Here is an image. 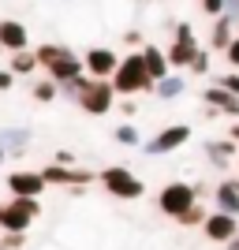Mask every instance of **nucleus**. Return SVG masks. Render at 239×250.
Segmentation results:
<instances>
[{"label": "nucleus", "instance_id": "nucleus-39", "mask_svg": "<svg viewBox=\"0 0 239 250\" xmlns=\"http://www.w3.org/2000/svg\"><path fill=\"white\" fill-rule=\"evenodd\" d=\"M236 34H239V22H236Z\"/></svg>", "mask_w": 239, "mask_h": 250}, {"label": "nucleus", "instance_id": "nucleus-34", "mask_svg": "<svg viewBox=\"0 0 239 250\" xmlns=\"http://www.w3.org/2000/svg\"><path fill=\"white\" fill-rule=\"evenodd\" d=\"M124 45H131V52H138L146 42H142V34H138V30H127V34H124Z\"/></svg>", "mask_w": 239, "mask_h": 250}, {"label": "nucleus", "instance_id": "nucleus-4", "mask_svg": "<svg viewBox=\"0 0 239 250\" xmlns=\"http://www.w3.org/2000/svg\"><path fill=\"white\" fill-rule=\"evenodd\" d=\"M116 101H120V94H116L112 79H90V75H86L83 94L75 97V104H79L86 116H109L116 108Z\"/></svg>", "mask_w": 239, "mask_h": 250}, {"label": "nucleus", "instance_id": "nucleus-11", "mask_svg": "<svg viewBox=\"0 0 239 250\" xmlns=\"http://www.w3.org/2000/svg\"><path fill=\"white\" fill-rule=\"evenodd\" d=\"M8 190H11V198H42L45 194V176L38 172V168H15V172H8Z\"/></svg>", "mask_w": 239, "mask_h": 250}, {"label": "nucleus", "instance_id": "nucleus-33", "mask_svg": "<svg viewBox=\"0 0 239 250\" xmlns=\"http://www.w3.org/2000/svg\"><path fill=\"white\" fill-rule=\"evenodd\" d=\"M8 90H15V75L8 67H0V94H8Z\"/></svg>", "mask_w": 239, "mask_h": 250}, {"label": "nucleus", "instance_id": "nucleus-17", "mask_svg": "<svg viewBox=\"0 0 239 250\" xmlns=\"http://www.w3.org/2000/svg\"><path fill=\"white\" fill-rule=\"evenodd\" d=\"M0 146L8 149L11 161H22L26 149H30V131H26V127H4V131H0Z\"/></svg>", "mask_w": 239, "mask_h": 250}, {"label": "nucleus", "instance_id": "nucleus-30", "mask_svg": "<svg viewBox=\"0 0 239 250\" xmlns=\"http://www.w3.org/2000/svg\"><path fill=\"white\" fill-rule=\"evenodd\" d=\"M224 63H228L232 71H239V34H236V42L224 49Z\"/></svg>", "mask_w": 239, "mask_h": 250}, {"label": "nucleus", "instance_id": "nucleus-31", "mask_svg": "<svg viewBox=\"0 0 239 250\" xmlns=\"http://www.w3.org/2000/svg\"><path fill=\"white\" fill-rule=\"evenodd\" d=\"M116 108L124 112V120H135V116H138V104H135V97H120V101H116Z\"/></svg>", "mask_w": 239, "mask_h": 250}, {"label": "nucleus", "instance_id": "nucleus-19", "mask_svg": "<svg viewBox=\"0 0 239 250\" xmlns=\"http://www.w3.org/2000/svg\"><path fill=\"white\" fill-rule=\"evenodd\" d=\"M213 209H220V213H232V217H239V190L232 187V179L224 176L213 187Z\"/></svg>", "mask_w": 239, "mask_h": 250}, {"label": "nucleus", "instance_id": "nucleus-5", "mask_svg": "<svg viewBox=\"0 0 239 250\" xmlns=\"http://www.w3.org/2000/svg\"><path fill=\"white\" fill-rule=\"evenodd\" d=\"M42 217V198H8L0 202V228L4 231H30V224Z\"/></svg>", "mask_w": 239, "mask_h": 250}, {"label": "nucleus", "instance_id": "nucleus-22", "mask_svg": "<svg viewBox=\"0 0 239 250\" xmlns=\"http://www.w3.org/2000/svg\"><path fill=\"white\" fill-rule=\"evenodd\" d=\"M112 138L120 142V146H127V149H142V142H146V138H142V131L135 127V120H124V124H120V127L112 131Z\"/></svg>", "mask_w": 239, "mask_h": 250}, {"label": "nucleus", "instance_id": "nucleus-41", "mask_svg": "<svg viewBox=\"0 0 239 250\" xmlns=\"http://www.w3.org/2000/svg\"><path fill=\"white\" fill-rule=\"evenodd\" d=\"M0 231H4V228H0Z\"/></svg>", "mask_w": 239, "mask_h": 250}, {"label": "nucleus", "instance_id": "nucleus-23", "mask_svg": "<svg viewBox=\"0 0 239 250\" xmlns=\"http://www.w3.org/2000/svg\"><path fill=\"white\" fill-rule=\"evenodd\" d=\"M30 97H34L38 104H52L56 97H60V86L52 83L49 75H45V79H34V86H30Z\"/></svg>", "mask_w": 239, "mask_h": 250}, {"label": "nucleus", "instance_id": "nucleus-32", "mask_svg": "<svg viewBox=\"0 0 239 250\" xmlns=\"http://www.w3.org/2000/svg\"><path fill=\"white\" fill-rule=\"evenodd\" d=\"M228 22H239V0H224V11H220Z\"/></svg>", "mask_w": 239, "mask_h": 250}, {"label": "nucleus", "instance_id": "nucleus-38", "mask_svg": "<svg viewBox=\"0 0 239 250\" xmlns=\"http://www.w3.org/2000/svg\"><path fill=\"white\" fill-rule=\"evenodd\" d=\"M8 161H11V157H8V149L0 146V165H8Z\"/></svg>", "mask_w": 239, "mask_h": 250}, {"label": "nucleus", "instance_id": "nucleus-13", "mask_svg": "<svg viewBox=\"0 0 239 250\" xmlns=\"http://www.w3.org/2000/svg\"><path fill=\"white\" fill-rule=\"evenodd\" d=\"M202 231H206V239H209V243H220V247H224L228 239H236V235H239V217L213 209V213L206 217V224H202Z\"/></svg>", "mask_w": 239, "mask_h": 250}, {"label": "nucleus", "instance_id": "nucleus-8", "mask_svg": "<svg viewBox=\"0 0 239 250\" xmlns=\"http://www.w3.org/2000/svg\"><path fill=\"white\" fill-rule=\"evenodd\" d=\"M191 135H195V127H191V124H168V127H161L153 138H146V142H142V153L146 157H168V153H176V149L187 146Z\"/></svg>", "mask_w": 239, "mask_h": 250}, {"label": "nucleus", "instance_id": "nucleus-15", "mask_svg": "<svg viewBox=\"0 0 239 250\" xmlns=\"http://www.w3.org/2000/svg\"><path fill=\"white\" fill-rule=\"evenodd\" d=\"M202 104H209V112H224V116H232V120H239V97L228 94V90L217 86V83H209L206 90H202Z\"/></svg>", "mask_w": 239, "mask_h": 250}, {"label": "nucleus", "instance_id": "nucleus-29", "mask_svg": "<svg viewBox=\"0 0 239 250\" xmlns=\"http://www.w3.org/2000/svg\"><path fill=\"white\" fill-rule=\"evenodd\" d=\"M202 4V15H209V19H220V11H224V0H198Z\"/></svg>", "mask_w": 239, "mask_h": 250}, {"label": "nucleus", "instance_id": "nucleus-20", "mask_svg": "<svg viewBox=\"0 0 239 250\" xmlns=\"http://www.w3.org/2000/svg\"><path fill=\"white\" fill-rule=\"evenodd\" d=\"M153 94L161 97V101H179V97L187 94V75H168V79H161V83L153 86Z\"/></svg>", "mask_w": 239, "mask_h": 250}, {"label": "nucleus", "instance_id": "nucleus-35", "mask_svg": "<svg viewBox=\"0 0 239 250\" xmlns=\"http://www.w3.org/2000/svg\"><path fill=\"white\" fill-rule=\"evenodd\" d=\"M56 165H71L75 168V153L71 149H56Z\"/></svg>", "mask_w": 239, "mask_h": 250}, {"label": "nucleus", "instance_id": "nucleus-7", "mask_svg": "<svg viewBox=\"0 0 239 250\" xmlns=\"http://www.w3.org/2000/svg\"><path fill=\"white\" fill-rule=\"evenodd\" d=\"M198 34H195V26L191 22H176L172 26V42H168V63H172V71H187L191 67V60L198 56Z\"/></svg>", "mask_w": 239, "mask_h": 250}, {"label": "nucleus", "instance_id": "nucleus-1", "mask_svg": "<svg viewBox=\"0 0 239 250\" xmlns=\"http://www.w3.org/2000/svg\"><path fill=\"white\" fill-rule=\"evenodd\" d=\"M38 52V63L45 67L56 86L64 83H75L79 75H86V63H83V52H75L71 45H60V42H45V45H34Z\"/></svg>", "mask_w": 239, "mask_h": 250}, {"label": "nucleus", "instance_id": "nucleus-18", "mask_svg": "<svg viewBox=\"0 0 239 250\" xmlns=\"http://www.w3.org/2000/svg\"><path fill=\"white\" fill-rule=\"evenodd\" d=\"M232 42H236V22H228L224 15H220V19H213V26H209V45H206V49L224 56V49H228Z\"/></svg>", "mask_w": 239, "mask_h": 250}, {"label": "nucleus", "instance_id": "nucleus-3", "mask_svg": "<svg viewBox=\"0 0 239 250\" xmlns=\"http://www.w3.org/2000/svg\"><path fill=\"white\" fill-rule=\"evenodd\" d=\"M97 183L105 187V194H112V198L120 202H138L146 194V183L131 172L127 165H109L97 172Z\"/></svg>", "mask_w": 239, "mask_h": 250}, {"label": "nucleus", "instance_id": "nucleus-12", "mask_svg": "<svg viewBox=\"0 0 239 250\" xmlns=\"http://www.w3.org/2000/svg\"><path fill=\"white\" fill-rule=\"evenodd\" d=\"M0 49L8 52V56L11 52H22V49H34L26 22H19L15 15H4V19H0Z\"/></svg>", "mask_w": 239, "mask_h": 250}, {"label": "nucleus", "instance_id": "nucleus-9", "mask_svg": "<svg viewBox=\"0 0 239 250\" xmlns=\"http://www.w3.org/2000/svg\"><path fill=\"white\" fill-rule=\"evenodd\" d=\"M38 172H42L45 176V183H49V187H67V190H75V187H90V183H94V172H90V168H83V165H56V161H52V165H45V168H38Z\"/></svg>", "mask_w": 239, "mask_h": 250}, {"label": "nucleus", "instance_id": "nucleus-10", "mask_svg": "<svg viewBox=\"0 0 239 250\" xmlns=\"http://www.w3.org/2000/svg\"><path fill=\"white\" fill-rule=\"evenodd\" d=\"M120 60H124V56H120L112 45H90V49L83 52V63H86V75H90V79H112Z\"/></svg>", "mask_w": 239, "mask_h": 250}, {"label": "nucleus", "instance_id": "nucleus-16", "mask_svg": "<svg viewBox=\"0 0 239 250\" xmlns=\"http://www.w3.org/2000/svg\"><path fill=\"white\" fill-rule=\"evenodd\" d=\"M142 60H146V71H150V79L153 83H161V79H168L172 75V63H168V52L161 49V45H142Z\"/></svg>", "mask_w": 239, "mask_h": 250}, {"label": "nucleus", "instance_id": "nucleus-6", "mask_svg": "<svg viewBox=\"0 0 239 250\" xmlns=\"http://www.w3.org/2000/svg\"><path fill=\"white\" fill-rule=\"evenodd\" d=\"M198 183H183V179H172V183H165V187L157 190V209L165 213V217L176 220L179 213H187L191 206L198 202Z\"/></svg>", "mask_w": 239, "mask_h": 250}, {"label": "nucleus", "instance_id": "nucleus-24", "mask_svg": "<svg viewBox=\"0 0 239 250\" xmlns=\"http://www.w3.org/2000/svg\"><path fill=\"white\" fill-rule=\"evenodd\" d=\"M206 217H209V209L202 206V202H195L187 213H179V217H176V224H179V228H202V224H206Z\"/></svg>", "mask_w": 239, "mask_h": 250}, {"label": "nucleus", "instance_id": "nucleus-28", "mask_svg": "<svg viewBox=\"0 0 239 250\" xmlns=\"http://www.w3.org/2000/svg\"><path fill=\"white\" fill-rule=\"evenodd\" d=\"M213 83H217V86H224V90H228V94H236V97H239V71H228V75H217V79H213Z\"/></svg>", "mask_w": 239, "mask_h": 250}, {"label": "nucleus", "instance_id": "nucleus-14", "mask_svg": "<svg viewBox=\"0 0 239 250\" xmlns=\"http://www.w3.org/2000/svg\"><path fill=\"white\" fill-rule=\"evenodd\" d=\"M202 149H206V161L217 168V172H228V168L239 161V142L228 138V135H224V138H209Z\"/></svg>", "mask_w": 239, "mask_h": 250}, {"label": "nucleus", "instance_id": "nucleus-26", "mask_svg": "<svg viewBox=\"0 0 239 250\" xmlns=\"http://www.w3.org/2000/svg\"><path fill=\"white\" fill-rule=\"evenodd\" d=\"M26 247V231H0V250H22Z\"/></svg>", "mask_w": 239, "mask_h": 250}, {"label": "nucleus", "instance_id": "nucleus-21", "mask_svg": "<svg viewBox=\"0 0 239 250\" xmlns=\"http://www.w3.org/2000/svg\"><path fill=\"white\" fill-rule=\"evenodd\" d=\"M38 67H42V63H38V52L34 49H22V52H11L8 56V71L15 75V79H19V75H34Z\"/></svg>", "mask_w": 239, "mask_h": 250}, {"label": "nucleus", "instance_id": "nucleus-40", "mask_svg": "<svg viewBox=\"0 0 239 250\" xmlns=\"http://www.w3.org/2000/svg\"><path fill=\"white\" fill-rule=\"evenodd\" d=\"M236 168H239V161H236Z\"/></svg>", "mask_w": 239, "mask_h": 250}, {"label": "nucleus", "instance_id": "nucleus-27", "mask_svg": "<svg viewBox=\"0 0 239 250\" xmlns=\"http://www.w3.org/2000/svg\"><path fill=\"white\" fill-rule=\"evenodd\" d=\"M83 86H86V75H79L75 83H64V86H60V97H64V101H71V104H75V97L83 94Z\"/></svg>", "mask_w": 239, "mask_h": 250}, {"label": "nucleus", "instance_id": "nucleus-37", "mask_svg": "<svg viewBox=\"0 0 239 250\" xmlns=\"http://www.w3.org/2000/svg\"><path fill=\"white\" fill-rule=\"evenodd\" d=\"M224 250H239V235H236V239H228V243H224Z\"/></svg>", "mask_w": 239, "mask_h": 250}, {"label": "nucleus", "instance_id": "nucleus-36", "mask_svg": "<svg viewBox=\"0 0 239 250\" xmlns=\"http://www.w3.org/2000/svg\"><path fill=\"white\" fill-rule=\"evenodd\" d=\"M228 138H236V142H239V120H236V124L228 127Z\"/></svg>", "mask_w": 239, "mask_h": 250}, {"label": "nucleus", "instance_id": "nucleus-25", "mask_svg": "<svg viewBox=\"0 0 239 250\" xmlns=\"http://www.w3.org/2000/svg\"><path fill=\"white\" fill-rule=\"evenodd\" d=\"M209 67H213V60H209V49L202 45L198 49V56L191 60V67H187V75H209Z\"/></svg>", "mask_w": 239, "mask_h": 250}, {"label": "nucleus", "instance_id": "nucleus-2", "mask_svg": "<svg viewBox=\"0 0 239 250\" xmlns=\"http://www.w3.org/2000/svg\"><path fill=\"white\" fill-rule=\"evenodd\" d=\"M112 86L120 97H142V94H153V79H150V71H146V60L142 52H127L124 60H120V67H116L112 75Z\"/></svg>", "mask_w": 239, "mask_h": 250}]
</instances>
